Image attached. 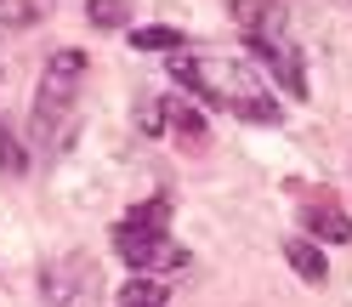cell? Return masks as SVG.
Instances as JSON below:
<instances>
[{
	"instance_id": "2",
	"label": "cell",
	"mask_w": 352,
	"mask_h": 307,
	"mask_svg": "<svg viewBox=\"0 0 352 307\" xmlns=\"http://www.w3.org/2000/svg\"><path fill=\"white\" fill-rule=\"evenodd\" d=\"M114 256L131 273L148 268H182L188 251L170 239V200H142L114 222Z\"/></svg>"
},
{
	"instance_id": "11",
	"label": "cell",
	"mask_w": 352,
	"mask_h": 307,
	"mask_svg": "<svg viewBox=\"0 0 352 307\" xmlns=\"http://www.w3.org/2000/svg\"><path fill=\"white\" fill-rule=\"evenodd\" d=\"M120 301H165V284L148 279V273H137V279L120 284Z\"/></svg>"
},
{
	"instance_id": "4",
	"label": "cell",
	"mask_w": 352,
	"mask_h": 307,
	"mask_svg": "<svg viewBox=\"0 0 352 307\" xmlns=\"http://www.w3.org/2000/svg\"><path fill=\"white\" fill-rule=\"evenodd\" d=\"M80 85H85V52H57V57H46V74H40L34 108H29L40 142H57V131H63V120H69Z\"/></svg>"
},
{
	"instance_id": "13",
	"label": "cell",
	"mask_w": 352,
	"mask_h": 307,
	"mask_svg": "<svg viewBox=\"0 0 352 307\" xmlns=\"http://www.w3.org/2000/svg\"><path fill=\"white\" fill-rule=\"evenodd\" d=\"M250 6H261V0H228V12L239 17V12H250Z\"/></svg>"
},
{
	"instance_id": "8",
	"label": "cell",
	"mask_w": 352,
	"mask_h": 307,
	"mask_svg": "<svg viewBox=\"0 0 352 307\" xmlns=\"http://www.w3.org/2000/svg\"><path fill=\"white\" fill-rule=\"evenodd\" d=\"M131 46H137V52H170V46H188V34L182 29H131Z\"/></svg>"
},
{
	"instance_id": "12",
	"label": "cell",
	"mask_w": 352,
	"mask_h": 307,
	"mask_svg": "<svg viewBox=\"0 0 352 307\" xmlns=\"http://www.w3.org/2000/svg\"><path fill=\"white\" fill-rule=\"evenodd\" d=\"M0 171H6V177H23V171H29V160H23V142H17L6 125H0Z\"/></svg>"
},
{
	"instance_id": "5",
	"label": "cell",
	"mask_w": 352,
	"mask_h": 307,
	"mask_svg": "<svg viewBox=\"0 0 352 307\" xmlns=\"http://www.w3.org/2000/svg\"><path fill=\"white\" fill-rule=\"evenodd\" d=\"M296 205H301V228L313 239H329V245H352V216L341 211V200L318 182H290Z\"/></svg>"
},
{
	"instance_id": "6",
	"label": "cell",
	"mask_w": 352,
	"mask_h": 307,
	"mask_svg": "<svg viewBox=\"0 0 352 307\" xmlns=\"http://www.w3.org/2000/svg\"><path fill=\"white\" fill-rule=\"evenodd\" d=\"M160 114L170 120V131H176L182 142H193V148L205 142V114H199L193 103H182V97H165V103H160Z\"/></svg>"
},
{
	"instance_id": "3",
	"label": "cell",
	"mask_w": 352,
	"mask_h": 307,
	"mask_svg": "<svg viewBox=\"0 0 352 307\" xmlns=\"http://www.w3.org/2000/svg\"><path fill=\"white\" fill-rule=\"evenodd\" d=\"M239 23H245V40L256 63L267 69L290 97H307V63H301V46L290 34V12H284V0H261V6L239 12Z\"/></svg>"
},
{
	"instance_id": "9",
	"label": "cell",
	"mask_w": 352,
	"mask_h": 307,
	"mask_svg": "<svg viewBox=\"0 0 352 307\" xmlns=\"http://www.w3.org/2000/svg\"><path fill=\"white\" fill-rule=\"evenodd\" d=\"M85 17H91L97 29H125V23H131V0H91Z\"/></svg>"
},
{
	"instance_id": "1",
	"label": "cell",
	"mask_w": 352,
	"mask_h": 307,
	"mask_svg": "<svg viewBox=\"0 0 352 307\" xmlns=\"http://www.w3.org/2000/svg\"><path fill=\"white\" fill-rule=\"evenodd\" d=\"M170 74H176V85H182V92H193L199 103L222 108V114H239V120H250V125H278V120H284L278 97L267 92V80H261V69H256L250 57L193 46V52L176 57Z\"/></svg>"
},
{
	"instance_id": "10",
	"label": "cell",
	"mask_w": 352,
	"mask_h": 307,
	"mask_svg": "<svg viewBox=\"0 0 352 307\" xmlns=\"http://www.w3.org/2000/svg\"><path fill=\"white\" fill-rule=\"evenodd\" d=\"M40 23V0H0V29H29Z\"/></svg>"
},
{
	"instance_id": "7",
	"label": "cell",
	"mask_w": 352,
	"mask_h": 307,
	"mask_svg": "<svg viewBox=\"0 0 352 307\" xmlns=\"http://www.w3.org/2000/svg\"><path fill=\"white\" fill-rule=\"evenodd\" d=\"M284 262H290V268H296L307 284H324V279H329V262L318 256L313 239H290V245H284Z\"/></svg>"
}]
</instances>
